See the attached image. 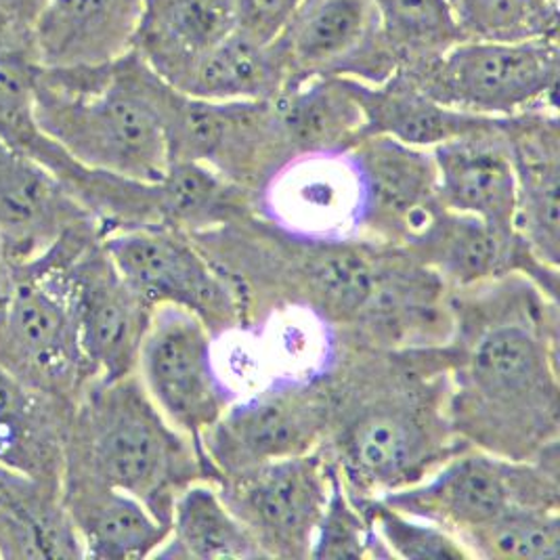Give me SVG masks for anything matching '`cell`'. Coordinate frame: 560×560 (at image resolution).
<instances>
[{"label":"cell","instance_id":"1","mask_svg":"<svg viewBox=\"0 0 560 560\" xmlns=\"http://www.w3.org/2000/svg\"><path fill=\"white\" fill-rule=\"evenodd\" d=\"M447 416L466 447L532 459L559 445V301L521 276L450 292Z\"/></svg>","mask_w":560,"mask_h":560},{"label":"cell","instance_id":"2","mask_svg":"<svg viewBox=\"0 0 560 560\" xmlns=\"http://www.w3.org/2000/svg\"><path fill=\"white\" fill-rule=\"evenodd\" d=\"M330 372L334 416L322 454L353 500L422 481L466 445L447 416L445 349H365Z\"/></svg>","mask_w":560,"mask_h":560},{"label":"cell","instance_id":"3","mask_svg":"<svg viewBox=\"0 0 560 560\" xmlns=\"http://www.w3.org/2000/svg\"><path fill=\"white\" fill-rule=\"evenodd\" d=\"M175 89L130 51L93 66H40L34 112L40 130L77 162L155 183L171 166Z\"/></svg>","mask_w":560,"mask_h":560},{"label":"cell","instance_id":"4","mask_svg":"<svg viewBox=\"0 0 560 560\" xmlns=\"http://www.w3.org/2000/svg\"><path fill=\"white\" fill-rule=\"evenodd\" d=\"M66 472L127 491L168 525L187 485L212 483L194 443L155 408L137 374L97 378L82 390L70 420Z\"/></svg>","mask_w":560,"mask_h":560},{"label":"cell","instance_id":"5","mask_svg":"<svg viewBox=\"0 0 560 560\" xmlns=\"http://www.w3.org/2000/svg\"><path fill=\"white\" fill-rule=\"evenodd\" d=\"M91 237L102 235L97 230L72 231L45 255L18 267L15 294L0 330V365L70 406L97 381L80 347L63 278L66 258Z\"/></svg>","mask_w":560,"mask_h":560},{"label":"cell","instance_id":"6","mask_svg":"<svg viewBox=\"0 0 560 560\" xmlns=\"http://www.w3.org/2000/svg\"><path fill=\"white\" fill-rule=\"evenodd\" d=\"M559 491V445L532 459L502 458L466 447L422 481L378 500L462 539L512 506L560 509Z\"/></svg>","mask_w":560,"mask_h":560},{"label":"cell","instance_id":"7","mask_svg":"<svg viewBox=\"0 0 560 560\" xmlns=\"http://www.w3.org/2000/svg\"><path fill=\"white\" fill-rule=\"evenodd\" d=\"M559 38L459 40L427 63L401 70L434 102L485 118L557 105Z\"/></svg>","mask_w":560,"mask_h":560},{"label":"cell","instance_id":"8","mask_svg":"<svg viewBox=\"0 0 560 560\" xmlns=\"http://www.w3.org/2000/svg\"><path fill=\"white\" fill-rule=\"evenodd\" d=\"M334 416L330 370L269 384L244 401H233L202 436V456L212 483L276 459L322 447Z\"/></svg>","mask_w":560,"mask_h":560},{"label":"cell","instance_id":"9","mask_svg":"<svg viewBox=\"0 0 560 560\" xmlns=\"http://www.w3.org/2000/svg\"><path fill=\"white\" fill-rule=\"evenodd\" d=\"M102 242L122 280L152 308H185L214 338L246 326V308L237 288L191 235L150 225L109 233Z\"/></svg>","mask_w":560,"mask_h":560},{"label":"cell","instance_id":"10","mask_svg":"<svg viewBox=\"0 0 560 560\" xmlns=\"http://www.w3.org/2000/svg\"><path fill=\"white\" fill-rule=\"evenodd\" d=\"M135 374L155 408L205 459L202 436L235 401L214 359V336L205 324L178 306L153 308Z\"/></svg>","mask_w":560,"mask_h":560},{"label":"cell","instance_id":"11","mask_svg":"<svg viewBox=\"0 0 560 560\" xmlns=\"http://www.w3.org/2000/svg\"><path fill=\"white\" fill-rule=\"evenodd\" d=\"M173 162H198L260 196L292 162L271 102H208L175 93L168 114Z\"/></svg>","mask_w":560,"mask_h":560},{"label":"cell","instance_id":"12","mask_svg":"<svg viewBox=\"0 0 560 560\" xmlns=\"http://www.w3.org/2000/svg\"><path fill=\"white\" fill-rule=\"evenodd\" d=\"M265 559H308L330 493L322 450L267 462L217 481Z\"/></svg>","mask_w":560,"mask_h":560},{"label":"cell","instance_id":"13","mask_svg":"<svg viewBox=\"0 0 560 560\" xmlns=\"http://www.w3.org/2000/svg\"><path fill=\"white\" fill-rule=\"evenodd\" d=\"M63 278L80 347L95 378L116 381L135 374L153 308L122 280L102 237L86 240L66 258Z\"/></svg>","mask_w":560,"mask_h":560},{"label":"cell","instance_id":"14","mask_svg":"<svg viewBox=\"0 0 560 560\" xmlns=\"http://www.w3.org/2000/svg\"><path fill=\"white\" fill-rule=\"evenodd\" d=\"M433 269L452 290L521 276L552 301H559V267L544 262L518 233H506L483 221L434 206L427 221L401 246Z\"/></svg>","mask_w":560,"mask_h":560},{"label":"cell","instance_id":"15","mask_svg":"<svg viewBox=\"0 0 560 560\" xmlns=\"http://www.w3.org/2000/svg\"><path fill=\"white\" fill-rule=\"evenodd\" d=\"M278 47L290 82L342 77L381 84L399 72L395 55L384 45L372 0H303Z\"/></svg>","mask_w":560,"mask_h":560},{"label":"cell","instance_id":"16","mask_svg":"<svg viewBox=\"0 0 560 560\" xmlns=\"http://www.w3.org/2000/svg\"><path fill=\"white\" fill-rule=\"evenodd\" d=\"M349 155L361 187L359 237L404 246L439 205L433 153L372 135Z\"/></svg>","mask_w":560,"mask_h":560},{"label":"cell","instance_id":"17","mask_svg":"<svg viewBox=\"0 0 560 560\" xmlns=\"http://www.w3.org/2000/svg\"><path fill=\"white\" fill-rule=\"evenodd\" d=\"M78 230L100 228L47 166L0 141V246L15 267Z\"/></svg>","mask_w":560,"mask_h":560},{"label":"cell","instance_id":"18","mask_svg":"<svg viewBox=\"0 0 560 560\" xmlns=\"http://www.w3.org/2000/svg\"><path fill=\"white\" fill-rule=\"evenodd\" d=\"M516 180V231L550 267H559L560 125L557 105L500 118Z\"/></svg>","mask_w":560,"mask_h":560},{"label":"cell","instance_id":"19","mask_svg":"<svg viewBox=\"0 0 560 560\" xmlns=\"http://www.w3.org/2000/svg\"><path fill=\"white\" fill-rule=\"evenodd\" d=\"M258 202L283 230L334 237L361 230V187L349 152L292 160L265 185Z\"/></svg>","mask_w":560,"mask_h":560},{"label":"cell","instance_id":"20","mask_svg":"<svg viewBox=\"0 0 560 560\" xmlns=\"http://www.w3.org/2000/svg\"><path fill=\"white\" fill-rule=\"evenodd\" d=\"M441 205L495 230L516 231V180L500 118L431 150Z\"/></svg>","mask_w":560,"mask_h":560},{"label":"cell","instance_id":"21","mask_svg":"<svg viewBox=\"0 0 560 560\" xmlns=\"http://www.w3.org/2000/svg\"><path fill=\"white\" fill-rule=\"evenodd\" d=\"M63 509L74 527L82 559H153L171 525L160 521L141 500L91 477L66 472Z\"/></svg>","mask_w":560,"mask_h":560},{"label":"cell","instance_id":"22","mask_svg":"<svg viewBox=\"0 0 560 560\" xmlns=\"http://www.w3.org/2000/svg\"><path fill=\"white\" fill-rule=\"evenodd\" d=\"M72 411L0 365V468L61 489Z\"/></svg>","mask_w":560,"mask_h":560},{"label":"cell","instance_id":"23","mask_svg":"<svg viewBox=\"0 0 560 560\" xmlns=\"http://www.w3.org/2000/svg\"><path fill=\"white\" fill-rule=\"evenodd\" d=\"M145 0H47L34 30L45 68L105 63L130 51Z\"/></svg>","mask_w":560,"mask_h":560},{"label":"cell","instance_id":"24","mask_svg":"<svg viewBox=\"0 0 560 560\" xmlns=\"http://www.w3.org/2000/svg\"><path fill=\"white\" fill-rule=\"evenodd\" d=\"M273 107L292 160L351 152L363 139L365 118L353 78L294 80L283 86Z\"/></svg>","mask_w":560,"mask_h":560},{"label":"cell","instance_id":"25","mask_svg":"<svg viewBox=\"0 0 560 560\" xmlns=\"http://www.w3.org/2000/svg\"><path fill=\"white\" fill-rule=\"evenodd\" d=\"M231 32V0H145L130 49L175 89Z\"/></svg>","mask_w":560,"mask_h":560},{"label":"cell","instance_id":"26","mask_svg":"<svg viewBox=\"0 0 560 560\" xmlns=\"http://www.w3.org/2000/svg\"><path fill=\"white\" fill-rule=\"evenodd\" d=\"M353 84L365 118L363 137L381 135L411 148L433 150L495 120L434 102L401 72L381 84L359 80H353Z\"/></svg>","mask_w":560,"mask_h":560},{"label":"cell","instance_id":"27","mask_svg":"<svg viewBox=\"0 0 560 560\" xmlns=\"http://www.w3.org/2000/svg\"><path fill=\"white\" fill-rule=\"evenodd\" d=\"M0 559H82L61 489L0 468Z\"/></svg>","mask_w":560,"mask_h":560},{"label":"cell","instance_id":"28","mask_svg":"<svg viewBox=\"0 0 560 560\" xmlns=\"http://www.w3.org/2000/svg\"><path fill=\"white\" fill-rule=\"evenodd\" d=\"M288 82L278 40L262 45L231 32L189 68L175 91L208 102H271Z\"/></svg>","mask_w":560,"mask_h":560},{"label":"cell","instance_id":"29","mask_svg":"<svg viewBox=\"0 0 560 560\" xmlns=\"http://www.w3.org/2000/svg\"><path fill=\"white\" fill-rule=\"evenodd\" d=\"M153 559L255 560L265 557L225 504L217 485L196 481L178 493L171 512L168 537Z\"/></svg>","mask_w":560,"mask_h":560},{"label":"cell","instance_id":"30","mask_svg":"<svg viewBox=\"0 0 560 560\" xmlns=\"http://www.w3.org/2000/svg\"><path fill=\"white\" fill-rule=\"evenodd\" d=\"M384 45L399 72L427 63L464 40L447 0H372Z\"/></svg>","mask_w":560,"mask_h":560},{"label":"cell","instance_id":"31","mask_svg":"<svg viewBox=\"0 0 560 560\" xmlns=\"http://www.w3.org/2000/svg\"><path fill=\"white\" fill-rule=\"evenodd\" d=\"M470 559H560V512L555 506H512L459 539Z\"/></svg>","mask_w":560,"mask_h":560},{"label":"cell","instance_id":"32","mask_svg":"<svg viewBox=\"0 0 560 560\" xmlns=\"http://www.w3.org/2000/svg\"><path fill=\"white\" fill-rule=\"evenodd\" d=\"M464 40L559 38L560 0H447Z\"/></svg>","mask_w":560,"mask_h":560},{"label":"cell","instance_id":"33","mask_svg":"<svg viewBox=\"0 0 560 560\" xmlns=\"http://www.w3.org/2000/svg\"><path fill=\"white\" fill-rule=\"evenodd\" d=\"M353 500V498H351ZM368 521L372 523L378 539L383 541L390 559L464 560L470 559L468 550L456 535L431 521L409 516L406 512L390 509L378 498L353 500Z\"/></svg>","mask_w":560,"mask_h":560},{"label":"cell","instance_id":"34","mask_svg":"<svg viewBox=\"0 0 560 560\" xmlns=\"http://www.w3.org/2000/svg\"><path fill=\"white\" fill-rule=\"evenodd\" d=\"M308 559H390L372 523L351 500L331 464L330 493Z\"/></svg>","mask_w":560,"mask_h":560},{"label":"cell","instance_id":"35","mask_svg":"<svg viewBox=\"0 0 560 560\" xmlns=\"http://www.w3.org/2000/svg\"><path fill=\"white\" fill-rule=\"evenodd\" d=\"M303 0H231L235 32L271 45L299 11Z\"/></svg>","mask_w":560,"mask_h":560},{"label":"cell","instance_id":"36","mask_svg":"<svg viewBox=\"0 0 560 560\" xmlns=\"http://www.w3.org/2000/svg\"><path fill=\"white\" fill-rule=\"evenodd\" d=\"M47 0H0V34L34 43V30Z\"/></svg>","mask_w":560,"mask_h":560},{"label":"cell","instance_id":"37","mask_svg":"<svg viewBox=\"0 0 560 560\" xmlns=\"http://www.w3.org/2000/svg\"><path fill=\"white\" fill-rule=\"evenodd\" d=\"M15 283H18V267L0 246V330L15 294Z\"/></svg>","mask_w":560,"mask_h":560}]
</instances>
